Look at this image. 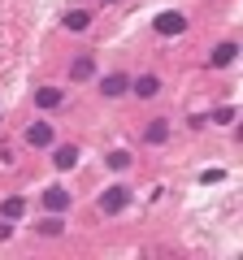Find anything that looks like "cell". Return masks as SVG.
I'll use <instances>...</instances> for the list:
<instances>
[{"mask_svg": "<svg viewBox=\"0 0 243 260\" xmlns=\"http://www.w3.org/2000/svg\"><path fill=\"white\" fill-rule=\"evenodd\" d=\"M131 165V152H109V169H126Z\"/></svg>", "mask_w": 243, "mask_h": 260, "instance_id": "cell-15", "label": "cell"}, {"mask_svg": "<svg viewBox=\"0 0 243 260\" xmlns=\"http://www.w3.org/2000/svg\"><path fill=\"white\" fill-rule=\"evenodd\" d=\"M126 91H131V78L126 74H104L100 78V95L104 100H117V95H126Z\"/></svg>", "mask_w": 243, "mask_h": 260, "instance_id": "cell-3", "label": "cell"}, {"mask_svg": "<svg viewBox=\"0 0 243 260\" xmlns=\"http://www.w3.org/2000/svg\"><path fill=\"white\" fill-rule=\"evenodd\" d=\"M234 56H239V44H234V39H226V44H217V48H213L208 65H213V70H226V65H234Z\"/></svg>", "mask_w": 243, "mask_h": 260, "instance_id": "cell-4", "label": "cell"}, {"mask_svg": "<svg viewBox=\"0 0 243 260\" xmlns=\"http://www.w3.org/2000/svg\"><path fill=\"white\" fill-rule=\"evenodd\" d=\"M22 208H26V204H22V195H9V200L0 204V213H5V217L13 221V217H22Z\"/></svg>", "mask_w": 243, "mask_h": 260, "instance_id": "cell-14", "label": "cell"}, {"mask_svg": "<svg viewBox=\"0 0 243 260\" xmlns=\"http://www.w3.org/2000/svg\"><path fill=\"white\" fill-rule=\"evenodd\" d=\"M152 30H157V35H183V30H187V13H178V9L157 13V18H152Z\"/></svg>", "mask_w": 243, "mask_h": 260, "instance_id": "cell-2", "label": "cell"}, {"mask_svg": "<svg viewBox=\"0 0 243 260\" xmlns=\"http://www.w3.org/2000/svg\"><path fill=\"white\" fill-rule=\"evenodd\" d=\"M26 143L31 148H52V126H48V121H31L26 126Z\"/></svg>", "mask_w": 243, "mask_h": 260, "instance_id": "cell-6", "label": "cell"}, {"mask_svg": "<svg viewBox=\"0 0 243 260\" xmlns=\"http://www.w3.org/2000/svg\"><path fill=\"white\" fill-rule=\"evenodd\" d=\"M35 230H39V234H44V239H56V234L66 230V221H61V213H52V217H44V221H39V225H35Z\"/></svg>", "mask_w": 243, "mask_h": 260, "instance_id": "cell-13", "label": "cell"}, {"mask_svg": "<svg viewBox=\"0 0 243 260\" xmlns=\"http://www.w3.org/2000/svg\"><path fill=\"white\" fill-rule=\"evenodd\" d=\"M104 5H113V0H104Z\"/></svg>", "mask_w": 243, "mask_h": 260, "instance_id": "cell-20", "label": "cell"}, {"mask_svg": "<svg viewBox=\"0 0 243 260\" xmlns=\"http://www.w3.org/2000/svg\"><path fill=\"white\" fill-rule=\"evenodd\" d=\"M131 91L139 95V100H157V95H161V78H157V74H139V78L131 83Z\"/></svg>", "mask_w": 243, "mask_h": 260, "instance_id": "cell-5", "label": "cell"}, {"mask_svg": "<svg viewBox=\"0 0 243 260\" xmlns=\"http://www.w3.org/2000/svg\"><path fill=\"white\" fill-rule=\"evenodd\" d=\"M96 74V61H92V56H74V61H70V83H87V78H92Z\"/></svg>", "mask_w": 243, "mask_h": 260, "instance_id": "cell-9", "label": "cell"}, {"mask_svg": "<svg viewBox=\"0 0 243 260\" xmlns=\"http://www.w3.org/2000/svg\"><path fill=\"white\" fill-rule=\"evenodd\" d=\"M222 178H226V169H204V174H200V182L208 186V182H222Z\"/></svg>", "mask_w": 243, "mask_h": 260, "instance_id": "cell-17", "label": "cell"}, {"mask_svg": "<svg viewBox=\"0 0 243 260\" xmlns=\"http://www.w3.org/2000/svg\"><path fill=\"white\" fill-rule=\"evenodd\" d=\"M61 104H66L61 87H35V109H61Z\"/></svg>", "mask_w": 243, "mask_h": 260, "instance_id": "cell-7", "label": "cell"}, {"mask_svg": "<svg viewBox=\"0 0 243 260\" xmlns=\"http://www.w3.org/2000/svg\"><path fill=\"white\" fill-rule=\"evenodd\" d=\"M9 234H13V225H9V217H5V221H0V243L9 239Z\"/></svg>", "mask_w": 243, "mask_h": 260, "instance_id": "cell-18", "label": "cell"}, {"mask_svg": "<svg viewBox=\"0 0 243 260\" xmlns=\"http://www.w3.org/2000/svg\"><path fill=\"white\" fill-rule=\"evenodd\" d=\"M143 139H148V143H165V139H169V121H165V117H152L148 130H143Z\"/></svg>", "mask_w": 243, "mask_h": 260, "instance_id": "cell-11", "label": "cell"}, {"mask_svg": "<svg viewBox=\"0 0 243 260\" xmlns=\"http://www.w3.org/2000/svg\"><path fill=\"white\" fill-rule=\"evenodd\" d=\"M52 165H56V169H74V165H78V148H74V143L52 148Z\"/></svg>", "mask_w": 243, "mask_h": 260, "instance_id": "cell-10", "label": "cell"}, {"mask_svg": "<svg viewBox=\"0 0 243 260\" xmlns=\"http://www.w3.org/2000/svg\"><path fill=\"white\" fill-rule=\"evenodd\" d=\"M61 22H66V30H87V26H92V13H87V9H70Z\"/></svg>", "mask_w": 243, "mask_h": 260, "instance_id": "cell-12", "label": "cell"}, {"mask_svg": "<svg viewBox=\"0 0 243 260\" xmlns=\"http://www.w3.org/2000/svg\"><path fill=\"white\" fill-rule=\"evenodd\" d=\"M131 208V186H109V191L100 195V213L104 217H117Z\"/></svg>", "mask_w": 243, "mask_h": 260, "instance_id": "cell-1", "label": "cell"}, {"mask_svg": "<svg viewBox=\"0 0 243 260\" xmlns=\"http://www.w3.org/2000/svg\"><path fill=\"white\" fill-rule=\"evenodd\" d=\"M213 121H217V126H230V121H234V109H230V104H222V109L213 113Z\"/></svg>", "mask_w": 243, "mask_h": 260, "instance_id": "cell-16", "label": "cell"}, {"mask_svg": "<svg viewBox=\"0 0 243 260\" xmlns=\"http://www.w3.org/2000/svg\"><path fill=\"white\" fill-rule=\"evenodd\" d=\"M0 165H13V148H0Z\"/></svg>", "mask_w": 243, "mask_h": 260, "instance_id": "cell-19", "label": "cell"}, {"mask_svg": "<svg viewBox=\"0 0 243 260\" xmlns=\"http://www.w3.org/2000/svg\"><path fill=\"white\" fill-rule=\"evenodd\" d=\"M44 208H48V213H66V208H70V191H66V186H48V191H44Z\"/></svg>", "mask_w": 243, "mask_h": 260, "instance_id": "cell-8", "label": "cell"}]
</instances>
